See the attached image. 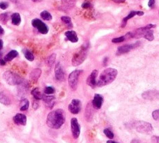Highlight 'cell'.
I'll list each match as a JSON object with an SVG mask.
<instances>
[{"label":"cell","mask_w":159,"mask_h":143,"mask_svg":"<svg viewBox=\"0 0 159 143\" xmlns=\"http://www.w3.org/2000/svg\"><path fill=\"white\" fill-rule=\"evenodd\" d=\"M32 95L34 96V98L35 99V100H41L42 99V94H41V91H39L38 87H36L34 89H33L32 90Z\"/></svg>","instance_id":"4316f807"},{"label":"cell","mask_w":159,"mask_h":143,"mask_svg":"<svg viewBox=\"0 0 159 143\" xmlns=\"http://www.w3.org/2000/svg\"><path fill=\"white\" fill-rule=\"evenodd\" d=\"M92 105L93 108H95L96 110L101 109L102 105L103 104V97L101 94H96L94 96H93V101L92 102Z\"/></svg>","instance_id":"9a60e30c"},{"label":"cell","mask_w":159,"mask_h":143,"mask_svg":"<svg viewBox=\"0 0 159 143\" xmlns=\"http://www.w3.org/2000/svg\"><path fill=\"white\" fill-rule=\"evenodd\" d=\"M70 130H71L73 138L78 139L80 134V125L76 118H72L70 119Z\"/></svg>","instance_id":"9c48e42d"},{"label":"cell","mask_w":159,"mask_h":143,"mask_svg":"<svg viewBox=\"0 0 159 143\" xmlns=\"http://www.w3.org/2000/svg\"><path fill=\"white\" fill-rule=\"evenodd\" d=\"M11 1H12V2H16V0H11Z\"/></svg>","instance_id":"7dc6e473"},{"label":"cell","mask_w":159,"mask_h":143,"mask_svg":"<svg viewBox=\"0 0 159 143\" xmlns=\"http://www.w3.org/2000/svg\"><path fill=\"white\" fill-rule=\"evenodd\" d=\"M22 52L23 53L25 58H26V59H27L28 61L30 62L34 61V56L33 53L31 52L30 50L27 49V48H24V49H22Z\"/></svg>","instance_id":"cb8c5ba5"},{"label":"cell","mask_w":159,"mask_h":143,"mask_svg":"<svg viewBox=\"0 0 159 143\" xmlns=\"http://www.w3.org/2000/svg\"><path fill=\"white\" fill-rule=\"evenodd\" d=\"M66 117L64 110L57 109L48 113L46 119L48 127L52 129H59L64 124Z\"/></svg>","instance_id":"6da1fadb"},{"label":"cell","mask_w":159,"mask_h":143,"mask_svg":"<svg viewBox=\"0 0 159 143\" xmlns=\"http://www.w3.org/2000/svg\"><path fill=\"white\" fill-rule=\"evenodd\" d=\"M37 101H38V100H36V101L33 102V104H32V107L35 110H37L38 108H39V102Z\"/></svg>","instance_id":"d590c367"},{"label":"cell","mask_w":159,"mask_h":143,"mask_svg":"<svg viewBox=\"0 0 159 143\" xmlns=\"http://www.w3.org/2000/svg\"><path fill=\"white\" fill-rule=\"evenodd\" d=\"M13 120L17 125L25 126L27 124V117L23 114L18 113L13 117Z\"/></svg>","instance_id":"e0dca14e"},{"label":"cell","mask_w":159,"mask_h":143,"mask_svg":"<svg viewBox=\"0 0 159 143\" xmlns=\"http://www.w3.org/2000/svg\"><path fill=\"white\" fill-rule=\"evenodd\" d=\"M142 97L145 100L154 101L158 99V91L156 90H147L142 94Z\"/></svg>","instance_id":"4fadbf2b"},{"label":"cell","mask_w":159,"mask_h":143,"mask_svg":"<svg viewBox=\"0 0 159 143\" xmlns=\"http://www.w3.org/2000/svg\"><path fill=\"white\" fill-rule=\"evenodd\" d=\"M30 107V101H28L27 99H24L22 100L20 103V110L21 111H26L28 110Z\"/></svg>","instance_id":"484cf974"},{"label":"cell","mask_w":159,"mask_h":143,"mask_svg":"<svg viewBox=\"0 0 159 143\" xmlns=\"http://www.w3.org/2000/svg\"><path fill=\"white\" fill-rule=\"evenodd\" d=\"M65 36H66L67 39L72 43H77L78 41V35L75 31L70 30L67 31L65 32Z\"/></svg>","instance_id":"44dd1931"},{"label":"cell","mask_w":159,"mask_h":143,"mask_svg":"<svg viewBox=\"0 0 159 143\" xmlns=\"http://www.w3.org/2000/svg\"><path fill=\"white\" fill-rule=\"evenodd\" d=\"M144 39H147V41H152L154 39V32L152 30H149L148 31H147L143 35V36Z\"/></svg>","instance_id":"f546056e"},{"label":"cell","mask_w":159,"mask_h":143,"mask_svg":"<svg viewBox=\"0 0 159 143\" xmlns=\"http://www.w3.org/2000/svg\"><path fill=\"white\" fill-rule=\"evenodd\" d=\"M155 2L156 0H149V3H148V6L150 8H153L154 7L155 4Z\"/></svg>","instance_id":"f35d334b"},{"label":"cell","mask_w":159,"mask_h":143,"mask_svg":"<svg viewBox=\"0 0 159 143\" xmlns=\"http://www.w3.org/2000/svg\"><path fill=\"white\" fill-rule=\"evenodd\" d=\"M140 45V43L137 42L133 44H126V45H121V46L118 47L117 48V55H124V54H126L128 53H129L130 51H131L132 50L138 48Z\"/></svg>","instance_id":"ba28073f"},{"label":"cell","mask_w":159,"mask_h":143,"mask_svg":"<svg viewBox=\"0 0 159 143\" xmlns=\"http://www.w3.org/2000/svg\"><path fill=\"white\" fill-rule=\"evenodd\" d=\"M4 34V30L2 28V27L0 25V36H2Z\"/></svg>","instance_id":"b9f144b4"},{"label":"cell","mask_w":159,"mask_h":143,"mask_svg":"<svg viewBox=\"0 0 159 143\" xmlns=\"http://www.w3.org/2000/svg\"><path fill=\"white\" fill-rule=\"evenodd\" d=\"M11 14L10 13H3L0 14V21H1L3 24H7L8 20L11 18Z\"/></svg>","instance_id":"d4e9b609"},{"label":"cell","mask_w":159,"mask_h":143,"mask_svg":"<svg viewBox=\"0 0 159 143\" xmlns=\"http://www.w3.org/2000/svg\"><path fill=\"white\" fill-rule=\"evenodd\" d=\"M152 117H153V119L156 120V121L158 120V118H159V110H156L152 113Z\"/></svg>","instance_id":"836d02e7"},{"label":"cell","mask_w":159,"mask_h":143,"mask_svg":"<svg viewBox=\"0 0 159 143\" xmlns=\"http://www.w3.org/2000/svg\"><path fill=\"white\" fill-rule=\"evenodd\" d=\"M61 21L64 22V23L67 25V27L69 29H70L73 27V23L71 22V19H70V17L69 16H62L61 18Z\"/></svg>","instance_id":"4dcf8cb0"},{"label":"cell","mask_w":159,"mask_h":143,"mask_svg":"<svg viewBox=\"0 0 159 143\" xmlns=\"http://www.w3.org/2000/svg\"><path fill=\"white\" fill-rule=\"evenodd\" d=\"M87 50L88 47L86 45H82V46L80 48V50L77 53H75L73 55L71 63L74 67H77V66L80 65L81 64L84 62L85 59L87 58Z\"/></svg>","instance_id":"277c9868"},{"label":"cell","mask_w":159,"mask_h":143,"mask_svg":"<svg viewBox=\"0 0 159 143\" xmlns=\"http://www.w3.org/2000/svg\"><path fill=\"white\" fill-rule=\"evenodd\" d=\"M152 141L153 143H159V138L157 136H153L152 137Z\"/></svg>","instance_id":"8d00e7d4"},{"label":"cell","mask_w":159,"mask_h":143,"mask_svg":"<svg viewBox=\"0 0 159 143\" xmlns=\"http://www.w3.org/2000/svg\"><path fill=\"white\" fill-rule=\"evenodd\" d=\"M118 75V71L115 68H108L104 70L101 73L100 77L96 83V86L98 87H103L106 86L115 81Z\"/></svg>","instance_id":"7a4b0ae2"},{"label":"cell","mask_w":159,"mask_h":143,"mask_svg":"<svg viewBox=\"0 0 159 143\" xmlns=\"http://www.w3.org/2000/svg\"><path fill=\"white\" fill-rule=\"evenodd\" d=\"M55 76L57 81L59 82H63L65 79V73L64 68L59 62H58L55 66Z\"/></svg>","instance_id":"7c38bea8"},{"label":"cell","mask_w":159,"mask_h":143,"mask_svg":"<svg viewBox=\"0 0 159 143\" xmlns=\"http://www.w3.org/2000/svg\"><path fill=\"white\" fill-rule=\"evenodd\" d=\"M0 103L4 105H9L11 104L10 97L5 91H0Z\"/></svg>","instance_id":"d6986e66"},{"label":"cell","mask_w":159,"mask_h":143,"mask_svg":"<svg viewBox=\"0 0 159 143\" xmlns=\"http://www.w3.org/2000/svg\"><path fill=\"white\" fill-rule=\"evenodd\" d=\"M11 22L13 25H16V26H18L20 24L21 22V17L20 13H14L11 16Z\"/></svg>","instance_id":"603a6c76"},{"label":"cell","mask_w":159,"mask_h":143,"mask_svg":"<svg viewBox=\"0 0 159 143\" xmlns=\"http://www.w3.org/2000/svg\"><path fill=\"white\" fill-rule=\"evenodd\" d=\"M156 27H157V25H156L150 24V25H147L145 27L138 28L137 30H135L134 31H131L132 38H139V37L143 36L144 33H145L147 31H148L149 30H152V29L155 28Z\"/></svg>","instance_id":"30bf717a"},{"label":"cell","mask_w":159,"mask_h":143,"mask_svg":"<svg viewBox=\"0 0 159 143\" xmlns=\"http://www.w3.org/2000/svg\"><path fill=\"white\" fill-rule=\"evenodd\" d=\"M103 133L108 138L111 139V140L114 138V137H115L114 133H113L112 131L110 129H109V128H105V129L103 130Z\"/></svg>","instance_id":"1f68e13d"},{"label":"cell","mask_w":159,"mask_h":143,"mask_svg":"<svg viewBox=\"0 0 159 143\" xmlns=\"http://www.w3.org/2000/svg\"><path fill=\"white\" fill-rule=\"evenodd\" d=\"M98 71V70H93L87 79V84L92 88H95L96 86V78H97Z\"/></svg>","instance_id":"5bb4252c"},{"label":"cell","mask_w":159,"mask_h":143,"mask_svg":"<svg viewBox=\"0 0 159 143\" xmlns=\"http://www.w3.org/2000/svg\"><path fill=\"white\" fill-rule=\"evenodd\" d=\"M56 57H57V55L55 53H52V55H50L46 59V64L48 67H51L54 64V63H55L56 60Z\"/></svg>","instance_id":"f1b7e54d"},{"label":"cell","mask_w":159,"mask_h":143,"mask_svg":"<svg viewBox=\"0 0 159 143\" xmlns=\"http://www.w3.org/2000/svg\"><path fill=\"white\" fill-rule=\"evenodd\" d=\"M133 128L138 132L144 134H150L153 131L152 125L144 121H136L133 123Z\"/></svg>","instance_id":"5b68a950"},{"label":"cell","mask_w":159,"mask_h":143,"mask_svg":"<svg viewBox=\"0 0 159 143\" xmlns=\"http://www.w3.org/2000/svg\"><path fill=\"white\" fill-rule=\"evenodd\" d=\"M55 90L53 87H46L45 88L44 93L45 94H46V95H51V94L55 93Z\"/></svg>","instance_id":"d6a6232c"},{"label":"cell","mask_w":159,"mask_h":143,"mask_svg":"<svg viewBox=\"0 0 159 143\" xmlns=\"http://www.w3.org/2000/svg\"><path fill=\"white\" fill-rule=\"evenodd\" d=\"M41 73L42 71L41 68H34V69H33L32 71H31V73L30 74L31 81L34 82H37L38 80L41 76Z\"/></svg>","instance_id":"ffe728a7"},{"label":"cell","mask_w":159,"mask_h":143,"mask_svg":"<svg viewBox=\"0 0 159 143\" xmlns=\"http://www.w3.org/2000/svg\"><path fill=\"white\" fill-rule=\"evenodd\" d=\"M90 7H91V4H90V3H89V2H84V4H82V7L84 8H89Z\"/></svg>","instance_id":"ab89813d"},{"label":"cell","mask_w":159,"mask_h":143,"mask_svg":"<svg viewBox=\"0 0 159 143\" xmlns=\"http://www.w3.org/2000/svg\"><path fill=\"white\" fill-rule=\"evenodd\" d=\"M32 25L42 34H46L49 31V28H48V25L40 19L35 18L32 20Z\"/></svg>","instance_id":"52a82bcc"},{"label":"cell","mask_w":159,"mask_h":143,"mask_svg":"<svg viewBox=\"0 0 159 143\" xmlns=\"http://www.w3.org/2000/svg\"><path fill=\"white\" fill-rule=\"evenodd\" d=\"M7 62L5 61L2 57V53H0V65L1 66H4L6 64Z\"/></svg>","instance_id":"74e56055"},{"label":"cell","mask_w":159,"mask_h":143,"mask_svg":"<svg viewBox=\"0 0 159 143\" xmlns=\"http://www.w3.org/2000/svg\"><path fill=\"white\" fill-rule=\"evenodd\" d=\"M82 73H83L82 70H75L70 73L68 82H69V85L71 90L75 91L77 89L80 76Z\"/></svg>","instance_id":"8992f818"},{"label":"cell","mask_w":159,"mask_h":143,"mask_svg":"<svg viewBox=\"0 0 159 143\" xmlns=\"http://www.w3.org/2000/svg\"><path fill=\"white\" fill-rule=\"evenodd\" d=\"M32 1H33V2H39L40 0H32Z\"/></svg>","instance_id":"bcb514c9"},{"label":"cell","mask_w":159,"mask_h":143,"mask_svg":"<svg viewBox=\"0 0 159 143\" xmlns=\"http://www.w3.org/2000/svg\"><path fill=\"white\" fill-rule=\"evenodd\" d=\"M42 100L45 102V106L49 109H52L55 104V97L51 95H45L42 96Z\"/></svg>","instance_id":"2e32d148"},{"label":"cell","mask_w":159,"mask_h":143,"mask_svg":"<svg viewBox=\"0 0 159 143\" xmlns=\"http://www.w3.org/2000/svg\"><path fill=\"white\" fill-rule=\"evenodd\" d=\"M3 46H4V42H3L2 40L0 39V50L2 49Z\"/></svg>","instance_id":"7bdbcfd3"},{"label":"cell","mask_w":159,"mask_h":143,"mask_svg":"<svg viewBox=\"0 0 159 143\" xmlns=\"http://www.w3.org/2000/svg\"><path fill=\"white\" fill-rule=\"evenodd\" d=\"M18 56V51L13 50H11L10 52H8L7 55H6V56L4 57V59L6 62H11Z\"/></svg>","instance_id":"7402d4cb"},{"label":"cell","mask_w":159,"mask_h":143,"mask_svg":"<svg viewBox=\"0 0 159 143\" xmlns=\"http://www.w3.org/2000/svg\"><path fill=\"white\" fill-rule=\"evenodd\" d=\"M107 143H117V142H116L115 141H111V140H110V141H107Z\"/></svg>","instance_id":"f6af8a7d"},{"label":"cell","mask_w":159,"mask_h":143,"mask_svg":"<svg viewBox=\"0 0 159 143\" xmlns=\"http://www.w3.org/2000/svg\"><path fill=\"white\" fill-rule=\"evenodd\" d=\"M126 0H113V2H115V3H118V4H119V3H123Z\"/></svg>","instance_id":"ee69618b"},{"label":"cell","mask_w":159,"mask_h":143,"mask_svg":"<svg viewBox=\"0 0 159 143\" xmlns=\"http://www.w3.org/2000/svg\"><path fill=\"white\" fill-rule=\"evenodd\" d=\"M3 79L7 82L8 85L11 86L20 85L23 81L22 78L20 76L18 73H16L11 71H7L3 73Z\"/></svg>","instance_id":"3957f363"},{"label":"cell","mask_w":159,"mask_h":143,"mask_svg":"<svg viewBox=\"0 0 159 143\" xmlns=\"http://www.w3.org/2000/svg\"><path fill=\"white\" fill-rule=\"evenodd\" d=\"M143 15H144V12H143V11H130L129 15H128L126 17H125V18L123 19V21H122V25H121V27H126L128 21H129L130 19H131L132 18L135 17V16H143Z\"/></svg>","instance_id":"ac0fdd59"},{"label":"cell","mask_w":159,"mask_h":143,"mask_svg":"<svg viewBox=\"0 0 159 143\" xmlns=\"http://www.w3.org/2000/svg\"><path fill=\"white\" fill-rule=\"evenodd\" d=\"M40 16H41V18L43 20H44V21H52V15H51L50 13H49L47 11H42V12L41 13V14H40Z\"/></svg>","instance_id":"83f0119b"},{"label":"cell","mask_w":159,"mask_h":143,"mask_svg":"<svg viewBox=\"0 0 159 143\" xmlns=\"http://www.w3.org/2000/svg\"><path fill=\"white\" fill-rule=\"evenodd\" d=\"M8 6H9V4H8V3L7 2H0V8L2 10L7 9V8L8 7Z\"/></svg>","instance_id":"e575fe53"},{"label":"cell","mask_w":159,"mask_h":143,"mask_svg":"<svg viewBox=\"0 0 159 143\" xmlns=\"http://www.w3.org/2000/svg\"><path fill=\"white\" fill-rule=\"evenodd\" d=\"M130 143H144L140 141H139V140H137V139H133L131 141V142H130Z\"/></svg>","instance_id":"60d3db41"},{"label":"cell","mask_w":159,"mask_h":143,"mask_svg":"<svg viewBox=\"0 0 159 143\" xmlns=\"http://www.w3.org/2000/svg\"><path fill=\"white\" fill-rule=\"evenodd\" d=\"M82 108L81 101L78 99H73L69 105V110L70 113L77 114L80 112Z\"/></svg>","instance_id":"8fae6325"}]
</instances>
